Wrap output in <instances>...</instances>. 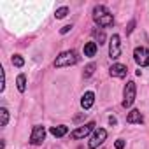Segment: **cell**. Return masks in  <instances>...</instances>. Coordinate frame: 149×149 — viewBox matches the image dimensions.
<instances>
[{"label": "cell", "instance_id": "1", "mask_svg": "<svg viewBox=\"0 0 149 149\" xmlns=\"http://www.w3.org/2000/svg\"><path fill=\"white\" fill-rule=\"evenodd\" d=\"M93 21L98 26L107 28V26H112L114 25V16L109 13V9L105 6H95L93 7Z\"/></svg>", "mask_w": 149, "mask_h": 149}, {"label": "cell", "instance_id": "2", "mask_svg": "<svg viewBox=\"0 0 149 149\" xmlns=\"http://www.w3.org/2000/svg\"><path fill=\"white\" fill-rule=\"evenodd\" d=\"M79 61V56L77 53L74 51V49H68V51H63L56 56L54 60V67L56 68H63V67H70V65H76Z\"/></svg>", "mask_w": 149, "mask_h": 149}, {"label": "cell", "instance_id": "3", "mask_svg": "<svg viewBox=\"0 0 149 149\" xmlns=\"http://www.w3.org/2000/svg\"><path fill=\"white\" fill-rule=\"evenodd\" d=\"M135 95H137V88H135V83L133 81H128L125 90H123V107L125 109H130L135 102Z\"/></svg>", "mask_w": 149, "mask_h": 149}, {"label": "cell", "instance_id": "4", "mask_svg": "<svg viewBox=\"0 0 149 149\" xmlns=\"http://www.w3.org/2000/svg\"><path fill=\"white\" fill-rule=\"evenodd\" d=\"M133 60L139 67H147L149 65V49L142 47V46L135 47L133 49Z\"/></svg>", "mask_w": 149, "mask_h": 149}, {"label": "cell", "instance_id": "5", "mask_svg": "<svg viewBox=\"0 0 149 149\" xmlns=\"http://www.w3.org/2000/svg\"><path fill=\"white\" fill-rule=\"evenodd\" d=\"M105 139H107V132H105L104 128H97V130L93 132L91 139L88 140V147H90V149H97L98 146H102V144L105 142Z\"/></svg>", "mask_w": 149, "mask_h": 149}, {"label": "cell", "instance_id": "6", "mask_svg": "<svg viewBox=\"0 0 149 149\" xmlns=\"http://www.w3.org/2000/svg\"><path fill=\"white\" fill-rule=\"evenodd\" d=\"M109 56L111 60H118L121 56V39L118 33H114L109 40Z\"/></svg>", "mask_w": 149, "mask_h": 149}, {"label": "cell", "instance_id": "7", "mask_svg": "<svg viewBox=\"0 0 149 149\" xmlns=\"http://www.w3.org/2000/svg\"><path fill=\"white\" fill-rule=\"evenodd\" d=\"M46 139V128L42 125H35L33 130H32V135H30V144L32 146H40Z\"/></svg>", "mask_w": 149, "mask_h": 149}, {"label": "cell", "instance_id": "8", "mask_svg": "<svg viewBox=\"0 0 149 149\" xmlns=\"http://www.w3.org/2000/svg\"><path fill=\"white\" fill-rule=\"evenodd\" d=\"M91 132H95V123H93V121H90V123L79 126L77 130H74V132H72V139H84V137H88Z\"/></svg>", "mask_w": 149, "mask_h": 149}, {"label": "cell", "instance_id": "9", "mask_svg": "<svg viewBox=\"0 0 149 149\" xmlns=\"http://www.w3.org/2000/svg\"><path fill=\"white\" fill-rule=\"evenodd\" d=\"M126 72H128V68H126V65H123V63H114V65L109 68L111 77H116V79L126 77Z\"/></svg>", "mask_w": 149, "mask_h": 149}, {"label": "cell", "instance_id": "10", "mask_svg": "<svg viewBox=\"0 0 149 149\" xmlns=\"http://www.w3.org/2000/svg\"><path fill=\"white\" fill-rule=\"evenodd\" d=\"M93 104H95V93H93V91H86V93L83 95V98H81V107H83L84 111H88V109L93 107Z\"/></svg>", "mask_w": 149, "mask_h": 149}, {"label": "cell", "instance_id": "11", "mask_svg": "<svg viewBox=\"0 0 149 149\" xmlns=\"http://www.w3.org/2000/svg\"><path fill=\"white\" fill-rule=\"evenodd\" d=\"M49 133H51L53 137H56V139H60V137H65V135L68 133V126H65V125L51 126V128H49Z\"/></svg>", "mask_w": 149, "mask_h": 149}, {"label": "cell", "instance_id": "12", "mask_svg": "<svg viewBox=\"0 0 149 149\" xmlns=\"http://www.w3.org/2000/svg\"><path fill=\"white\" fill-rule=\"evenodd\" d=\"M126 121L128 123H142L144 121V116H142V112L139 109H132L128 112V116H126Z\"/></svg>", "mask_w": 149, "mask_h": 149}, {"label": "cell", "instance_id": "13", "mask_svg": "<svg viewBox=\"0 0 149 149\" xmlns=\"http://www.w3.org/2000/svg\"><path fill=\"white\" fill-rule=\"evenodd\" d=\"M83 51H84V56L93 58V56L97 54V51H98V46H97V42H86Z\"/></svg>", "mask_w": 149, "mask_h": 149}, {"label": "cell", "instance_id": "14", "mask_svg": "<svg viewBox=\"0 0 149 149\" xmlns=\"http://www.w3.org/2000/svg\"><path fill=\"white\" fill-rule=\"evenodd\" d=\"M16 88L19 93H25V90H26V76L25 74H19L16 77Z\"/></svg>", "mask_w": 149, "mask_h": 149}, {"label": "cell", "instance_id": "15", "mask_svg": "<svg viewBox=\"0 0 149 149\" xmlns=\"http://www.w3.org/2000/svg\"><path fill=\"white\" fill-rule=\"evenodd\" d=\"M67 14H68V7H67V6H63V7L56 9V13H54V18H56V19H63Z\"/></svg>", "mask_w": 149, "mask_h": 149}, {"label": "cell", "instance_id": "16", "mask_svg": "<svg viewBox=\"0 0 149 149\" xmlns=\"http://www.w3.org/2000/svg\"><path fill=\"white\" fill-rule=\"evenodd\" d=\"M11 61H13V65H14V67H18V68H21V67L25 65V60H23V56H19V54H14Z\"/></svg>", "mask_w": 149, "mask_h": 149}, {"label": "cell", "instance_id": "17", "mask_svg": "<svg viewBox=\"0 0 149 149\" xmlns=\"http://www.w3.org/2000/svg\"><path fill=\"white\" fill-rule=\"evenodd\" d=\"M0 114H2V123H0V125L7 126V123H9V111L6 107H2V109H0Z\"/></svg>", "mask_w": 149, "mask_h": 149}, {"label": "cell", "instance_id": "18", "mask_svg": "<svg viewBox=\"0 0 149 149\" xmlns=\"http://www.w3.org/2000/svg\"><path fill=\"white\" fill-rule=\"evenodd\" d=\"M93 33H95V39L98 40V46L105 42V33H104V30H102V28H100V30H95Z\"/></svg>", "mask_w": 149, "mask_h": 149}, {"label": "cell", "instance_id": "19", "mask_svg": "<svg viewBox=\"0 0 149 149\" xmlns=\"http://www.w3.org/2000/svg\"><path fill=\"white\" fill-rule=\"evenodd\" d=\"M95 68H97V65H95V63H90V65H88V67L84 68V74H83V76H84V77L88 79V77L91 76V74L95 72Z\"/></svg>", "mask_w": 149, "mask_h": 149}, {"label": "cell", "instance_id": "20", "mask_svg": "<svg viewBox=\"0 0 149 149\" xmlns=\"http://www.w3.org/2000/svg\"><path fill=\"white\" fill-rule=\"evenodd\" d=\"M2 70V83H0V91H4L6 90V70L4 68H0Z\"/></svg>", "mask_w": 149, "mask_h": 149}, {"label": "cell", "instance_id": "21", "mask_svg": "<svg viewBox=\"0 0 149 149\" xmlns=\"http://www.w3.org/2000/svg\"><path fill=\"white\" fill-rule=\"evenodd\" d=\"M114 147H116V149H123V147H125V140H123V139H118L116 144H114Z\"/></svg>", "mask_w": 149, "mask_h": 149}, {"label": "cell", "instance_id": "22", "mask_svg": "<svg viewBox=\"0 0 149 149\" xmlns=\"http://www.w3.org/2000/svg\"><path fill=\"white\" fill-rule=\"evenodd\" d=\"M70 30H72V25H65V26L60 30V33H61V35H65V33H68Z\"/></svg>", "mask_w": 149, "mask_h": 149}, {"label": "cell", "instance_id": "23", "mask_svg": "<svg viewBox=\"0 0 149 149\" xmlns=\"http://www.w3.org/2000/svg\"><path fill=\"white\" fill-rule=\"evenodd\" d=\"M133 26H135V19L130 21V25H128V28H126V33H132V32H133Z\"/></svg>", "mask_w": 149, "mask_h": 149}, {"label": "cell", "instance_id": "24", "mask_svg": "<svg viewBox=\"0 0 149 149\" xmlns=\"http://www.w3.org/2000/svg\"><path fill=\"white\" fill-rule=\"evenodd\" d=\"M109 123H111V125H116L118 121H116V118H114V116H111V118H109Z\"/></svg>", "mask_w": 149, "mask_h": 149}]
</instances>
